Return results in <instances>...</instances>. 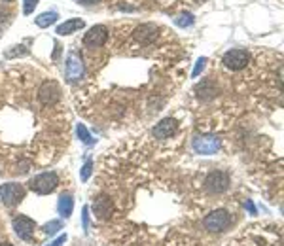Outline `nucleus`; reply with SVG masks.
I'll return each mask as SVG.
<instances>
[{
	"mask_svg": "<svg viewBox=\"0 0 284 246\" xmlns=\"http://www.w3.org/2000/svg\"><path fill=\"white\" fill-rule=\"evenodd\" d=\"M203 226L210 233H222V231H226L227 227L231 226V216H229L227 210L218 208V210H212L210 214H207V218L203 220Z\"/></svg>",
	"mask_w": 284,
	"mask_h": 246,
	"instance_id": "1",
	"label": "nucleus"
},
{
	"mask_svg": "<svg viewBox=\"0 0 284 246\" xmlns=\"http://www.w3.org/2000/svg\"><path fill=\"white\" fill-rule=\"evenodd\" d=\"M30 189L38 193V195H47L51 191H55V188L59 186V176L55 172H42L28 182Z\"/></svg>",
	"mask_w": 284,
	"mask_h": 246,
	"instance_id": "2",
	"label": "nucleus"
},
{
	"mask_svg": "<svg viewBox=\"0 0 284 246\" xmlns=\"http://www.w3.org/2000/svg\"><path fill=\"white\" fill-rule=\"evenodd\" d=\"M222 63H224V66H226L227 70L237 72V70H243V68L248 66V63H250V53H248L246 49H229V51H226L224 57H222Z\"/></svg>",
	"mask_w": 284,
	"mask_h": 246,
	"instance_id": "3",
	"label": "nucleus"
},
{
	"mask_svg": "<svg viewBox=\"0 0 284 246\" xmlns=\"http://www.w3.org/2000/svg\"><path fill=\"white\" fill-rule=\"evenodd\" d=\"M0 199L6 207H15L25 199V188L21 184H15V182L2 184L0 186Z\"/></svg>",
	"mask_w": 284,
	"mask_h": 246,
	"instance_id": "4",
	"label": "nucleus"
},
{
	"mask_svg": "<svg viewBox=\"0 0 284 246\" xmlns=\"http://www.w3.org/2000/svg\"><path fill=\"white\" fill-rule=\"evenodd\" d=\"M193 150L201 155H214L220 150V138L214 134H199L193 138Z\"/></svg>",
	"mask_w": 284,
	"mask_h": 246,
	"instance_id": "5",
	"label": "nucleus"
},
{
	"mask_svg": "<svg viewBox=\"0 0 284 246\" xmlns=\"http://www.w3.org/2000/svg\"><path fill=\"white\" fill-rule=\"evenodd\" d=\"M229 188V174L224 170H212L205 178V189L210 193H224Z\"/></svg>",
	"mask_w": 284,
	"mask_h": 246,
	"instance_id": "6",
	"label": "nucleus"
},
{
	"mask_svg": "<svg viewBox=\"0 0 284 246\" xmlns=\"http://www.w3.org/2000/svg\"><path fill=\"white\" fill-rule=\"evenodd\" d=\"M108 40V27L106 25H93L85 32L84 36V46L89 47V49H95V47H103Z\"/></svg>",
	"mask_w": 284,
	"mask_h": 246,
	"instance_id": "7",
	"label": "nucleus"
},
{
	"mask_svg": "<svg viewBox=\"0 0 284 246\" xmlns=\"http://www.w3.org/2000/svg\"><path fill=\"white\" fill-rule=\"evenodd\" d=\"M61 99V87L57 85V82H44L38 89V101L46 106H51L55 104L57 101Z\"/></svg>",
	"mask_w": 284,
	"mask_h": 246,
	"instance_id": "8",
	"label": "nucleus"
},
{
	"mask_svg": "<svg viewBox=\"0 0 284 246\" xmlns=\"http://www.w3.org/2000/svg\"><path fill=\"white\" fill-rule=\"evenodd\" d=\"M85 74L84 59L78 53H70L66 57V78L68 82H80Z\"/></svg>",
	"mask_w": 284,
	"mask_h": 246,
	"instance_id": "9",
	"label": "nucleus"
},
{
	"mask_svg": "<svg viewBox=\"0 0 284 246\" xmlns=\"http://www.w3.org/2000/svg\"><path fill=\"white\" fill-rule=\"evenodd\" d=\"M157 25L155 23H142L139 27L135 28L133 36L139 44H151L155 38H157Z\"/></svg>",
	"mask_w": 284,
	"mask_h": 246,
	"instance_id": "10",
	"label": "nucleus"
},
{
	"mask_svg": "<svg viewBox=\"0 0 284 246\" xmlns=\"http://www.w3.org/2000/svg\"><path fill=\"white\" fill-rule=\"evenodd\" d=\"M13 229L19 235V239L30 241V237H32L34 229H36V224H34V220H30L27 216H17L13 220Z\"/></svg>",
	"mask_w": 284,
	"mask_h": 246,
	"instance_id": "11",
	"label": "nucleus"
},
{
	"mask_svg": "<svg viewBox=\"0 0 284 246\" xmlns=\"http://www.w3.org/2000/svg\"><path fill=\"white\" fill-rule=\"evenodd\" d=\"M178 129V123L174 118H165V120H161L155 127H153V136L155 138H159V140H165V138H169L172 136L174 132Z\"/></svg>",
	"mask_w": 284,
	"mask_h": 246,
	"instance_id": "12",
	"label": "nucleus"
},
{
	"mask_svg": "<svg viewBox=\"0 0 284 246\" xmlns=\"http://www.w3.org/2000/svg\"><path fill=\"white\" fill-rule=\"evenodd\" d=\"M112 210H114L112 201L106 197V195H101V197L95 199V203H93V212L97 214V218H101V220H106V218H110Z\"/></svg>",
	"mask_w": 284,
	"mask_h": 246,
	"instance_id": "13",
	"label": "nucleus"
},
{
	"mask_svg": "<svg viewBox=\"0 0 284 246\" xmlns=\"http://www.w3.org/2000/svg\"><path fill=\"white\" fill-rule=\"evenodd\" d=\"M85 27V21L80 17H74V19H66L65 23H61L59 27H57V34L59 36H68V34H72V32H78L80 28Z\"/></svg>",
	"mask_w": 284,
	"mask_h": 246,
	"instance_id": "14",
	"label": "nucleus"
},
{
	"mask_svg": "<svg viewBox=\"0 0 284 246\" xmlns=\"http://www.w3.org/2000/svg\"><path fill=\"white\" fill-rule=\"evenodd\" d=\"M195 91H197L199 99H203V101H210V99H214V97L218 95V87L212 80H205V82H201V85L195 87Z\"/></svg>",
	"mask_w": 284,
	"mask_h": 246,
	"instance_id": "15",
	"label": "nucleus"
},
{
	"mask_svg": "<svg viewBox=\"0 0 284 246\" xmlns=\"http://www.w3.org/2000/svg\"><path fill=\"white\" fill-rule=\"evenodd\" d=\"M57 210L63 218H70L72 216V210H74V199L70 197L68 193H63L59 197V203H57Z\"/></svg>",
	"mask_w": 284,
	"mask_h": 246,
	"instance_id": "16",
	"label": "nucleus"
},
{
	"mask_svg": "<svg viewBox=\"0 0 284 246\" xmlns=\"http://www.w3.org/2000/svg\"><path fill=\"white\" fill-rule=\"evenodd\" d=\"M59 21V13L57 11H44V13H40L38 17H34V23H36L40 28H47L49 25H53Z\"/></svg>",
	"mask_w": 284,
	"mask_h": 246,
	"instance_id": "17",
	"label": "nucleus"
},
{
	"mask_svg": "<svg viewBox=\"0 0 284 246\" xmlns=\"http://www.w3.org/2000/svg\"><path fill=\"white\" fill-rule=\"evenodd\" d=\"M193 23H195V17H193V13H189V11H182V13H178V15L174 17V25L180 28L191 27Z\"/></svg>",
	"mask_w": 284,
	"mask_h": 246,
	"instance_id": "18",
	"label": "nucleus"
},
{
	"mask_svg": "<svg viewBox=\"0 0 284 246\" xmlns=\"http://www.w3.org/2000/svg\"><path fill=\"white\" fill-rule=\"evenodd\" d=\"M76 132H78L80 140L84 142V144H87V146H91V144L95 142V138L89 134V131H87V127H85L84 123H78V125H76Z\"/></svg>",
	"mask_w": 284,
	"mask_h": 246,
	"instance_id": "19",
	"label": "nucleus"
},
{
	"mask_svg": "<svg viewBox=\"0 0 284 246\" xmlns=\"http://www.w3.org/2000/svg\"><path fill=\"white\" fill-rule=\"evenodd\" d=\"M15 49H8L4 55L8 57V59H13V57H17V55H28V49L25 46H13Z\"/></svg>",
	"mask_w": 284,
	"mask_h": 246,
	"instance_id": "20",
	"label": "nucleus"
},
{
	"mask_svg": "<svg viewBox=\"0 0 284 246\" xmlns=\"http://www.w3.org/2000/svg\"><path fill=\"white\" fill-rule=\"evenodd\" d=\"M63 227V224L59 222V220H53V222H49V224H46V227H44V231H46L47 235H55L57 231Z\"/></svg>",
	"mask_w": 284,
	"mask_h": 246,
	"instance_id": "21",
	"label": "nucleus"
},
{
	"mask_svg": "<svg viewBox=\"0 0 284 246\" xmlns=\"http://www.w3.org/2000/svg\"><path fill=\"white\" fill-rule=\"evenodd\" d=\"M91 172H93V161H85V165L82 167V182H87L89 176H91Z\"/></svg>",
	"mask_w": 284,
	"mask_h": 246,
	"instance_id": "22",
	"label": "nucleus"
},
{
	"mask_svg": "<svg viewBox=\"0 0 284 246\" xmlns=\"http://www.w3.org/2000/svg\"><path fill=\"white\" fill-rule=\"evenodd\" d=\"M205 66H207V57H201V59H197V63H195V68H193L191 76H193V78H197V76L205 70Z\"/></svg>",
	"mask_w": 284,
	"mask_h": 246,
	"instance_id": "23",
	"label": "nucleus"
},
{
	"mask_svg": "<svg viewBox=\"0 0 284 246\" xmlns=\"http://www.w3.org/2000/svg\"><path fill=\"white\" fill-rule=\"evenodd\" d=\"M36 6H38V0H23V13H25V15H30Z\"/></svg>",
	"mask_w": 284,
	"mask_h": 246,
	"instance_id": "24",
	"label": "nucleus"
},
{
	"mask_svg": "<svg viewBox=\"0 0 284 246\" xmlns=\"http://www.w3.org/2000/svg\"><path fill=\"white\" fill-rule=\"evenodd\" d=\"M87 227H89V208L85 207L84 208V229L87 231Z\"/></svg>",
	"mask_w": 284,
	"mask_h": 246,
	"instance_id": "25",
	"label": "nucleus"
},
{
	"mask_svg": "<svg viewBox=\"0 0 284 246\" xmlns=\"http://www.w3.org/2000/svg\"><path fill=\"white\" fill-rule=\"evenodd\" d=\"M78 4H82V6H93V4H99L101 0H76Z\"/></svg>",
	"mask_w": 284,
	"mask_h": 246,
	"instance_id": "26",
	"label": "nucleus"
},
{
	"mask_svg": "<svg viewBox=\"0 0 284 246\" xmlns=\"http://www.w3.org/2000/svg\"><path fill=\"white\" fill-rule=\"evenodd\" d=\"M65 241H66V235H61V237H59V239H57V241H53V243H49V245H47V246H61V245H63V243H65Z\"/></svg>",
	"mask_w": 284,
	"mask_h": 246,
	"instance_id": "27",
	"label": "nucleus"
},
{
	"mask_svg": "<svg viewBox=\"0 0 284 246\" xmlns=\"http://www.w3.org/2000/svg\"><path fill=\"white\" fill-rule=\"evenodd\" d=\"M0 246H11V245H0Z\"/></svg>",
	"mask_w": 284,
	"mask_h": 246,
	"instance_id": "28",
	"label": "nucleus"
},
{
	"mask_svg": "<svg viewBox=\"0 0 284 246\" xmlns=\"http://www.w3.org/2000/svg\"><path fill=\"white\" fill-rule=\"evenodd\" d=\"M4 2H11V0H4Z\"/></svg>",
	"mask_w": 284,
	"mask_h": 246,
	"instance_id": "29",
	"label": "nucleus"
}]
</instances>
